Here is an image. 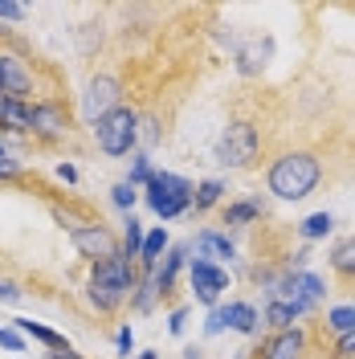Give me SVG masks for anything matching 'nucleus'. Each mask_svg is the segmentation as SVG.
Instances as JSON below:
<instances>
[{
	"mask_svg": "<svg viewBox=\"0 0 355 359\" xmlns=\"http://www.w3.org/2000/svg\"><path fill=\"white\" fill-rule=\"evenodd\" d=\"M184 359H204V351L200 347H184Z\"/></svg>",
	"mask_w": 355,
	"mask_h": 359,
	"instance_id": "nucleus-38",
	"label": "nucleus"
},
{
	"mask_svg": "<svg viewBox=\"0 0 355 359\" xmlns=\"http://www.w3.org/2000/svg\"><path fill=\"white\" fill-rule=\"evenodd\" d=\"M0 180H8V184H13V180H25V168H21V163H17L13 156L0 159Z\"/></svg>",
	"mask_w": 355,
	"mask_h": 359,
	"instance_id": "nucleus-31",
	"label": "nucleus"
},
{
	"mask_svg": "<svg viewBox=\"0 0 355 359\" xmlns=\"http://www.w3.org/2000/svg\"><path fill=\"white\" fill-rule=\"evenodd\" d=\"M156 302H159L156 273H139V286H135V294H131V306L139 314H147V311H156Z\"/></svg>",
	"mask_w": 355,
	"mask_h": 359,
	"instance_id": "nucleus-23",
	"label": "nucleus"
},
{
	"mask_svg": "<svg viewBox=\"0 0 355 359\" xmlns=\"http://www.w3.org/2000/svg\"><path fill=\"white\" fill-rule=\"evenodd\" d=\"M192 253H196V262H213V266H221V262H233L237 257V245L229 241V233L221 229H200L196 241H192Z\"/></svg>",
	"mask_w": 355,
	"mask_h": 359,
	"instance_id": "nucleus-11",
	"label": "nucleus"
},
{
	"mask_svg": "<svg viewBox=\"0 0 355 359\" xmlns=\"http://www.w3.org/2000/svg\"><path fill=\"white\" fill-rule=\"evenodd\" d=\"M17 298H21V286L8 282V278H0V302H17Z\"/></svg>",
	"mask_w": 355,
	"mask_h": 359,
	"instance_id": "nucleus-34",
	"label": "nucleus"
},
{
	"mask_svg": "<svg viewBox=\"0 0 355 359\" xmlns=\"http://www.w3.org/2000/svg\"><path fill=\"white\" fill-rule=\"evenodd\" d=\"M307 359H311V355H307Z\"/></svg>",
	"mask_w": 355,
	"mask_h": 359,
	"instance_id": "nucleus-41",
	"label": "nucleus"
},
{
	"mask_svg": "<svg viewBox=\"0 0 355 359\" xmlns=\"http://www.w3.org/2000/svg\"><path fill=\"white\" fill-rule=\"evenodd\" d=\"M319 184H323V159L314 151H282L266 172V188L278 201H290V204L307 201Z\"/></svg>",
	"mask_w": 355,
	"mask_h": 359,
	"instance_id": "nucleus-1",
	"label": "nucleus"
},
{
	"mask_svg": "<svg viewBox=\"0 0 355 359\" xmlns=\"http://www.w3.org/2000/svg\"><path fill=\"white\" fill-rule=\"evenodd\" d=\"M29 8L25 4H13V0H0V21H25Z\"/></svg>",
	"mask_w": 355,
	"mask_h": 359,
	"instance_id": "nucleus-30",
	"label": "nucleus"
},
{
	"mask_svg": "<svg viewBox=\"0 0 355 359\" xmlns=\"http://www.w3.org/2000/svg\"><path fill=\"white\" fill-rule=\"evenodd\" d=\"M188 266V245H172L168 253H163V262L156 266V290L159 298H168V294L176 290V278H180V269Z\"/></svg>",
	"mask_w": 355,
	"mask_h": 359,
	"instance_id": "nucleus-13",
	"label": "nucleus"
},
{
	"mask_svg": "<svg viewBox=\"0 0 355 359\" xmlns=\"http://www.w3.org/2000/svg\"><path fill=\"white\" fill-rule=\"evenodd\" d=\"M58 180H66V184H78V168H74V163H58Z\"/></svg>",
	"mask_w": 355,
	"mask_h": 359,
	"instance_id": "nucleus-36",
	"label": "nucleus"
},
{
	"mask_svg": "<svg viewBox=\"0 0 355 359\" xmlns=\"http://www.w3.org/2000/svg\"><path fill=\"white\" fill-rule=\"evenodd\" d=\"M13 327L21 331L25 339H37V343H45L49 351H66L69 343L62 331H53V327H45V323H33V318H13Z\"/></svg>",
	"mask_w": 355,
	"mask_h": 359,
	"instance_id": "nucleus-18",
	"label": "nucleus"
},
{
	"mask_svg": "<svg viewBox=\"0 0 355 359\" xmlns=\"http://www.w3.org/2000/svg\"><path fill=\"white\" fill-rule=\"evenodd\" d=\"M0 159H8V151H4V143H0Z\"/></svg>",
	"mask_w": 355,
	"mask_h": 359,
	"instance_id": "nucleus-40",
	"label": "nucleus"
},
{
	"mask_svg": "<svg viewBox=\"0 0 355 359\" xmlns=\"http://www.w3.org/2000/svg\"><path fill=\"white\" fill-rule=\"evenodd\" d=\"M307 351H311V331L290 327V331H274L257 351H249V359H307Z\"/></svg>",
	"mask_w": 355,
	"mask_h": 359,
	"instance_id": "nucleus-10",
	"label": "nucleus"
},
{
	"mask_svg": "<svg viewBox=\"0 0 355 359\" xmlns=\"http://www.w3.org/2000/svg\"><path fill=\"white\" fill-rule=\"evenodd\" d=\"M45 359H82V355H78L74 347H66V351H49V355H45Z\"/></svg>",
	"mask_w": 355,
	"mask_h": 359,
	"instance_id": "nucleus-37",
	"label": "nucleus"
},
{
	"mask_svg": "<svg viewBox=\"0 0 355 359\" xmlns=\"http://www.w3.org/2000/svg\"><path fill=\"white\" fill-rule=\"evenodd\" d=\"M127 229H123V257L127 262H139V249H143V224H139V217L135 212H127Z\"/></svg>",
	"mask_w": 355,
	"mask_h": 359,
	"instance_id": "nucleus-24",
	"label": "nucleus"
},
{
	"mask_svg": "<svg viewBox=\"0 0 355 359\" xmlns=\"http://www.w3.org/2000/svg\"><path fill=\"white\" fill-rule=\"evenodd\" d=\"M0 98H13V102H37V74L33 66L0 49Z\"/></svg>",
	"mask_w": 355,
	"mask_h": 359,
	"instance_id": "nucleus-6",
	"label": "nucleus"
},
{
	"mask_svg": "<svg viewBox=\"0 0 355 359\" xmlns=\"http://www.w3.org/2000/svg\"><path fill=\"white\" fill-rule=\"evenodd\" d=\"M327 262H331V273H335V278H343V282H355V237H343V241H335L331 253H327Z\"/></svg>",
	"mask_w": 355,
	"mask_h": 359,
	"instance_id": "nucleus-20",
	"label": "nucleus"
},
{
	"mask_svg": "<svg viewBox=\"0 0 355 359\" xmlns=\"http://www.w3.org/2000/svg\"><path fill=\"white\" fill-rule=\"evenodd\" d=\"M172 249L168 241V229H152V233H143V249H139V273H156V266L163 262V253Z\"/></svg>",
	"mask_w": 355,
	"mask_h": 359,
	"instance_id": "nucleus-15",
	"label": "nucleus"
},
{
	"mask_svg": "<svg viewBox=\"0 0 355 359\" xmlns=\"http://www.w3.org/2000/svg\"><path fill=\"white\" fill-rule=\"evenodd\" d=\"M262 212H266V204L257 201V196H245V201L225 204L221 224H229V229H249V224H257V221H262Z\"/></svg>",
	"mask_w": 355,
	"mask_h": 359,
	"instance_id": "nucleus-14",
	"label": "nucleus"
},
{
	"mask_svg": "<svg viewBox=\"0 0 355 359\" xmlns=\"http://www.w3.org/2000/svg\"><path fill=\"white\" fill-rule=\"evenodd\" d=\"M188 282H192L196 302H204V306L213 311V306H221V294L229 290V269L213 266V262H196V257H188Z\"/></svg>",
	"mask_w": 355,
	"mask_h": 359,
	"instance_id": "nucleus-9",
	"label": "nucleus"
},
{
	"mask_svg": "<svg viewBox=\"0 0 355 359\" xmlns=\"http://www.w3.org/2000/svg\"><path fill=\"white\" fill-rule=\"evenodd\" d=\"M331 359H355V331H347V335H335Z\"/></svg>",
	"mask_w": 355,
	"mask_h": 359,
	"instance_id": "nucleus-29",
	"label": "nucleus"
},
{
	"mask_svg": "<svg viewBox=\"0 0 355 359\" xmlns=\"http://www.w3.org/2000/svg\"><path fill=\"white\" fill-rule=\"evenodd\" d=\"M152 176H156L152 159L143 156V151H139V156H131V172H127V184H131V188H147V184H152Z\"/></svg>",
	"mask_w": 355,
	"mask_h": 359,
	"instance_id": "nucleus-26",
	"label": "nucleus"
},
{
	"mask_svg": "<svg viewBox=\"0 0 355 359\" xmlns=\"http://www.w3.org/2000/svg\"><path fill=\"white\" fill-rule=\"evenodd\" d=\"M184 323H188V311H184V306H176V311H172V318H168V331H172V335H184Z\"/></svg>",
	"mask_w": 355,
	"mask_h": 359,
	"instance_id": "nucleus-33",
	"label": "nucleus"
},
{
	"mask_svg": "<svg viewBox=\"0 0 355 359\" xmlns=\"http://www.w3.org/2000/svg\"><path fill=\"white\" fill-rule=\"evenodd\" d=\"M331 233H335L331 212H311L307 221H298V237H302V241H323V237H331Z\"/></svg>",
	"mask_w": 355,
	"mask_h": 359,
	"instance_id": "nucleus-22",
	"label": "nucleus"
},
{
	"mask_svg": "<svg viewBox=\"0 0 355 359\" xmlns=\"http://www.w3.org/2000/svg\"><path fill=\"white\" fill-rule=\"evenodd\" d=\"M135 359H159V355H156V351H139Z\"/></svg>",
	"mask_w": 355,
	"mask_h": 359,
	"instance_id": "nucleus-39",
	"label": "nucleus"
},
{
	"mask_svg": "<svg viewBox=\"0 0 355 359\" xmlns=\"http://www.w3.org/2000/svg\"><path fill=\"white\" fill-rule=\"evenodd\" d=\"M143 201H147V208L156 217L176 221L184 212H192V180L176 176V172H156L152 184L143 188Z\"/></svg>",
	"mask_w": 355,
	"mask_h": 359,
	"instance_id": "nucleus-2",
	"label": "nucleus"
},
{
	"mask_svg": "<svg viewBox=\"0 0 355 359\" xmlns=\"http://www.w3.org/2000/svg\"><path fill=\"white\" fill-rule=\"evenodd\" d=\"M221 314H225V327L237 331V335H257L262 331V311L253 302H241V298L237 302H225Z\"/></svg>",
	"mask_w": 355,
	"mask_h": 359,
	"instance_id": "nucleus-12",
	"label": "nucleus"
},
{
	"mask_svg": "<svg viewBox=\"0 0 355 359\" xmlns=\"http://www.w3.org/2000/svg\"><path fill=\"white\" fill-rule=\"evenodd\" d=\"M25 343H29V339H25L21 331H17V327H0V347H4V351L21 355V351H25Z\"/></svg>",
	"mask_w": 355,
	"mask_h": 359,
	"instance_id": "nucleus-28",
	"label": "nucleus"
},
{
	"mask_svg": "<svg viewBox=\"0 0 355 359\" xmlns=\"http://www.w3.org/2000/svg\"><path fill=\"white\" fill-rule=\"evenodd\" d=\"M123 107V82L114 78V74H94L86 82V94H82V114H86V123L94 127L98 118H107L111 111Z\"/></svg>",
	"mask_w": 355,
	"mask_h": 359,
	"instance_id": "nucleus-7",
	"label": "nucleus"
},
{
	"mask_svg": "<svg viewBox=\"0 0 355 359\" xmlns=\"http://www.w3.org/2000/svg\"><path fill=\"white\" fill-rule=\"evenodd\" d=\"M269 53H274V41H269V37H257L253 45L237 49V74H245V78L262 74V69H266V62H269Z\"/></svg>",
	"mask_w": 355,
	"mask_h": 359,
	"instance_id": "nucleus-16",
	"label": "nucleus"
},
{
	"mask_svg": "<svg viewBox=\"0 0 355 359\" xmlns=\"http://www.w3.org/2000/svg\"><path fill=\"white\" fill-rule=\"evenodd\" d=\"M69 107L58 98V94H49V98H37L33 102V127L29 135L33 139H41V143H58V139H66L69 135Z\"/></svg>",
	"mask_w": 355,
	"mask_h": 359,
	"instance_id": "nucleus-8",
	"label": "nucleus"
},
{
	"mask_svg": "<svg viewBox=\"0 0 355 359\" xmlns=\"http://www.w3.org/2000/svg\"><path fill=\"white\" fill-rule=\"evenodd\" d=\"M119 355H131V347H135V335H131V327H119Z\"/></svg>",
	"mask_w": 355,
	"mask_h": 359,
	"instance_id": "nucleus-35",
	"label": "nucleus"
},
{
	"mask_svg": "<svg viewBox=\"0 0 355 359\" xmlns=\"http://www.w3.org/2000/svg\"><path fill=\"white\" fill-rule=\"evenodd\" d=\"M262 323H266L269 331H290V327H302L298 311H294L290 302H278V298H266V306H262Z\"/></svg>",
	"mask_w": 355,
	"mask_h": 359,
	"instance_id": "nucleus-19",
	"label": "nucleus"
},
{
	"mask_svg": "<svg viewBox=\"0 0 355 359\" xmlns=\"http://www.w3.org/2000/svg\"><path fill=\"white\" fill-rule=\"evenodd\" d=\"M257 156H262V131H257L253 123H245V118H237V123L225 127L221 139H217V151H213V159H217L221 168H233V172L253 168Z\"/></svg>",
	"mask_w": 355,
	"mask_h": 359,
	"instance_id": "nucleus-3",
	"label": "nucleus"
},
{
	"mask_svg": "<svg viewBox=\"0 0 355 359\" xmlns=\"http://www.w3.org/2000/svg\"><path fill=\"white\" fill-rule=\"evenodd\" d=\"M221 331H229L225 327V314H221V306H213L208 311V323H204V335H221Z\"/></svg>",
	"mask_w": 355,
	"mask_h": 359,
	"instance_id": "nucleus-32",
	"label": "nucleus"
},
{
	"mask_svg": "<svg viewBox=\"0 0 355 359\" xmlns=\"http://www.w3.org/2000/svg\"><path fill=\"white\" fill-rule=\"evenodd\" d=\"M69 241H74V249L86 257L90 266H98V262H111V257H119L123 253V245H119V237H114L111 229L102 221H82L69 229Z\"/></svg>",
	"mask_w": 355,
	"mask_h": 359,
	"instance_id": "nucleus-5",
	"label": "nucleus"
},
{
	"mask_svg": "<svg viewBox=\"0 0 355 359\" xmlns=\"http://www.w3.org/2000/svg\"><path fill=\"white\" fill-rule=\"evenodd\" d=\"M225 201V180H200L196 188H192V212L204 217L208 208H217Z\"/></svg>",
	"mask_w": 355,
	"mask_h": 359,
	"instance_id": "nucleus-21",
	"label": "nucleus"
},
{
	"mask_svg": "<svg viewBox=\"0 0 355 359\" xmlns=\"http://www.w3.org/2000/svg\"><path fill=\"white\" fill-rule=\"evenodd\" d=\"M0 127L13 135H29V127H33V102L0 98Z\"/></svg>",
	"mask_w": 355,
	"mask_h": 359,
	"instance_id": "nucleus-17",
	"label": "nucleus"
},
{
	"mask_svg": "<svg viewBox=\"0 0 355 359\" xmlns=\"http://www.w3.org/2000/svg\"><path fill=\"white\" fill-rule=\"evenodd\" d=\"M135 201H139V188H131L127 180H119V184L111 188V204H114V208L131 212V208H135Z\"/></svg>",
	"mask_w": 355,
	"mask_h": 359,
	"instance_id": "nucleus-27",
	"label": "nucleus"
},
{
	"mask_svg": "<svg viewBox=\"0 0 355 359\" xmlns=\"http://www.w3.org/2000/svg\"><path fill=\"white\" fill-rule=\"evenodd\" d=\"M327 331H331V335L355 331V306H331V311H327Z\"/></svg>",
	"mask_w": 355,
	"mask_h": 359,
	"instance_id": "nucleus-25",
	"label": "nucleus"
},
{
	"mask_svg": "<svg viewBox=\"0 0 355 359\" xmlns=\"http://www.w3.org/2000/svg\"><path fill=\"white\" fill-rule=\"evenodd\" d=\"M94 143H98L102 156H111V159L131 156L135 147H139V114L131 107H119L107 118H98L94 123Z\"/></svg>",
	"mask_w": 355,
	"mask_h": 359,
	"instance_id": "nucleus-4",
	"label": "nucleus"
}]
</instances>
